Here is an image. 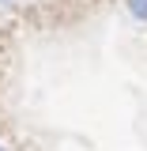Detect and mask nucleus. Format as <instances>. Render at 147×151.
Wrapping results in <instances>:
<instances>
[{
  "instance_id": "nucleus-1",
  "label": "nucleus",
  "mask_w": 147,
  "mask_h": 151,
  "mask_svg": "<svg viewBox=\"0 0 147 151\" xmlns=\"http://www.w3.org/2000/svg\"><path fill=\"white\" fill-rule=\"evenodd\" d=\"M125 12H128L136 23H147V0H125Z\"/></svg>"
},
{
  "instance_id": "nucleus-2",
  "label": "nucleus",
  "mask_w": 147,
  "mask_h": 151,
  "mask_svg": "<svg viewBox=\"0 0 147 151\" xmlns=\"http://www.w3.org/2000/svg\"><path fill=\"white\" fill-rule=\"evenodd\" d=\"M0 4H11V0H0Z\"/></svg>"
},
{
  "instance_id": "nucleus-3",
  "label": "nucleus",
  "mask_w": 147,
  "mask_h": 151,
  "mask_svg": "<svg viewBox=\"0 0 147 151\" xmlns=\"http://www.w3.org/2000/svg\"><path fill=\"white\" fill-rule=\"evenodd\" d=\"M0 151H8V147H4V144H0Z\"/></svg>"
}]
</instances>
